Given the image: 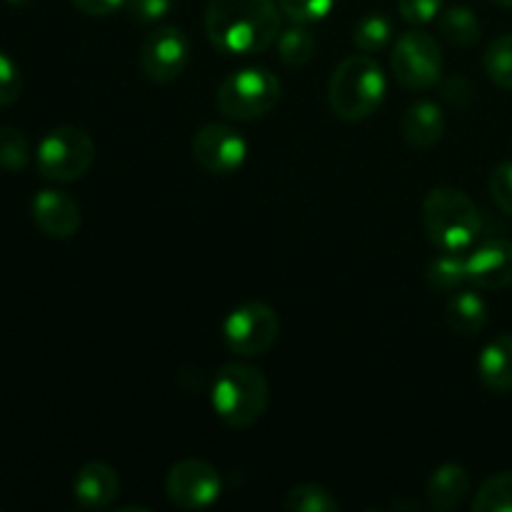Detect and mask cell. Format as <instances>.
I'll return each mask as SVG.
<instances>
[{
  "label": "cell",
  "mask_w": 512,
  "mask_h": 512,
  "mask_svg": "<svg viewBox=\"0 0 512 512\" xmlns=\"http://www.w3.org/2000/svg\"><path fill=\"white\" fill-rule=\"evenodd\" d=\"M280 13L275 0H208L205 35L218 53L248 58L275 45L283 30Z\"/></svg>",
  "instance_id": "cell-1"
},
{
  "label": "cell",
  "mask_w": 512,
  "mask_h": 512,
  "mask_svg": "<svg viewBox=\"0 0 512 512\" xmlns=\"http://www.w3.org/2000/svg\"><path fill=\"white\" fill-rule=\"evenodd\" d=\"M388 93V78L378 60L368 53H355L335 65L328 83V103L345 123H358L378 113Z\"/></svg>",
  "instance_id": "cell-2"
},
{
  "label": "cell",
  "mask_w": 512,
  "mask_h": 512,
  "mask_svg": "<svg viewBox=\"0 0 512 512\" xmlns=\"http://www.w3.org/2000/svg\"><path fill=\"white\" fill-rule=\"evenodd\" d=\"M423 225L435 248L448 250V253H465L478 240L483 218L468 193L443 185L425 195Z\"/></svg>",
  "instance_id": "cell-3"
},
{
  "label": "cell",
  "mask_w": 512,
  "mask_h": 512,
  "mask_svg": "<svg viewBox=\"0 0 512 512\" xmlns=\"http://www.w3.org/2000/svg\"><path fill=\"white\" fill-rule=\"evenodd\" d=\"M213 410L230 428H250L265 415L270 403V385L263 370L248 363H225L210 390Z\"/></svg>",
  "instance_id": "cell-4"
},
{
  "label": "cell",
  "mask_w": 512,
  "mask_h": 512,
  "mask_svg": "<svg viewBox=\"0 0 512 512\" xmlns=\"http://www.w3.org/2000/svg\"><path fill=\"white\" fill-rule=\"evenodd\" d=\"M280 93H283V85L278 75L270 73L268 68L253 65V68H240L230 73L220 83L215 103L225 118L253 123V120L265 118L278 105Z\"/></svg>",
  "instance_id": "cell-5"
},
{
  "label": "cell",
  "mask_w": 512,
  "mask_h": 512,
  "mask_svg": "<svg viewBox=\"0 0 512 512\" xmlns=\"http://www.w3.org/2000/svg\"><path fill=\"white\" fill-rule=\"evenodd\" d=\"M95 163V140L75 125L53 128L35 150V165L45 180L75 183Z\"/></svg>",
  "instance_id": "cell-6"
},
{
  "label": "cell",
  "mask_w": 512,
  "mask_h": 512,
  "mask_svg": "<svg viewBox=\"0 0 512 512\" xmlns=\"http://www.w3.org/2000/svg\"><path fill=\"white\" fill-rule=\"evenodd\" d=\"M395 80L410 90H428L443 78V50L428 30H408L400 35L390 53Z\"/></svg>",
  "instance_id": "cell-7"
},
{
  "label": "cell",
  "mask_w": 512,
  "mask_h": 512,
  "mask_svg": "<svg viewBox=\"0 0 512 512\" xmlns=\"http://www.w3.org/2000/svg\"><path fill=\"white\" fill-rule=\"evenodd\" d=\"M280 318L263 300L238 305L223 323V340L240 358H258L275 345Z\"/></svg>",
  "instance_id": "cell-8"
},
{
  "label": "cell",
  "mask_w": 512,
  "mask_h": 512,
  "mask_svg": "<svg viewBox=\"0 0 512 512\" xmlns=\"http://www.w3.org/2000/svg\"><path fill=\"white\" fill-rule=\"evenodd\" d=\"M165 493L175 508L205 510L218 503L220 493H223V478L208 460H180L165 478Z\"/></svg>",
  "instance_id": "cell-9"
},
{
  "label": "cell",
  "mask_w": 512,
  "mask_h": 512,
  "mask_svg": "<svg viewBox=\"0 0 512 512\" xmlns=\"http://www.w3.org/2000/svg\"><path fill=\"white\" fill-rule=\"evenodd\" d=\"M140 70L150 83L168 85L183 75L190 63V40L175 25H163L145 35L140 45Z\"/></svg>",
  "instance_id": "cell-10"
},
{
  "label": "cell",
  "mask_w": 512,
  "mask_h": 512,
  "mask_svg": "<svg viewBox=\"0 0 512 512\" xmlns=\"http://www.w3.org/2000/svg\"><path fill=\"white\" fill-rule=\"evenodd\" d=\"M190 148L195 163L210 175H233L248 160L245 138L225 123H208L195 130Z\"/></svg>",
  "instance_id": "cell-11"
},
{
  "label": "cell",
  "mask_w": 512,
  "mask_h": 512,
  "mask_svg": "<svg viewBox=\"0 0 512 512\" xmlns=\"http://www.w3.org/2000/svg\"><path fill=\"white\" fill-rule=\"evenodd\" d=\"M30 213H33V223L38 225L40 233L53 240L73 238L83 223L78 200L58 188L38 190L30 203Z\"/></svg>",
  "instance_id": "cell-12"
},
{
  "label": "cell",
  "mask_w": 512,
  "mask_h": 512,
  "mask_svg": "<svg viewBox=\"0 0 512 512\" xmlns=\"http://www.w3.org/2000/svg\"><path fill=\"white\" fill-rule=\"evenodd\" d=\"M468 283L483 290H505L512 285V243L493 238L468 255Z\"/></svg>",
  "instance_id": "cell-13"
},
{
  "label": "cell",
  "mask_w": 512,
  "mask_h": 512,
  "mask_svg": "<svg viewBox=\"0 0 512 512\" xmlns=\"http://www.w3.org/2000/svg\"><path fill=\"white\" fill-rule=\"evenodd\" d=\"M73 495L83 510H108L120 495L118 470L100 460L83 465L73 480Z\"/></svg>",
  "instance_id": "cell-14"
},
{
  "label": "cell",
  "mask_w": 512,
  "mask_h": 512,
  "mask_svg": "<svg viewBox=\"0 0 512 512\" xmlns=\"http://www.w3.org/2000/svg\"><path fill=\"white\" fill-rule=\"evenodd\" d=\"M400 130L410 148L430 150L438 145L445 135V115L438 103L430 100H418L410 105L400 118Z\"/></svg>",
  "instance_id": "cell-15"
},
{
  "label": "cell",
  "mask_w": 512,
  "mask_h": 512,
  "mask_svg": "<svg viewBox=\"0 0 512 512\" xmlns=\"http://www.w3.org/2000/svg\"><path fill=\"white\" fill-rule=\"evenodd\" d=\"M473 480L470 473L458 463H445L430 475L428 480V503L438 512H450L463 505L470 495Z\"/></svg>",
  "instance_id": "cell-16"
},
{
  "label": "cell",
  "mask_w": 512,
  "mask_h": 512,
  "mask_svg": "<svg viewBox=\"0 0 512 512\" xmlns=\"http://www.w3.org/2000/svg\"><path fill=\"white\" fill-rule=\"evenodd\" d=\"M478 378L493 393H512V335L503 333L490 340L478 358Z\"/></svg>",
  "instance_id": "cell-17"
},
{
  "label": "cell",
  "mask_w": 512,
  "mask_h": 512,
  "mask_svg": "<svg viewBox=\"0 0 512 512\" xmlns=\"http://www.w3.org/2000/svg\"><path fill=\"white\" fill-rule=\"evenodd\" d=\"M445 323L458 335H478L488 325V303L475 290H458L445 305Z\"/></svg>",
  "instance_id": "cell-18"
},
{
  "label": "cell",
  "mask_w": 512,
  "mask_h": 512,
  "mask_svg": "<svg viewBox=\"0 0 512 512\" xmlns=\"http://www.w3.org/2000/svg\"><path fill=\"white\" fill-rule=\"evenodd\" d=\"M438 30L450 45L458 48H473L483 38V25L480 18L465 5H453L438 15Z\"/></svg>",
  "instance_id": "cell-19"
},
{
  "label": "cell",
  "mask_w": 512,
  "mask_h": 512,
  "mask_svg": "<svg viewBox=\"0 0 512 512\" xmlns=\"http://www.w3.org/2000/svg\"><path fill=\"white\" fill-rule=\"evenodd\" d=\"M425 280L435 293H458L468 283V258L463 253L440 250L425 270Z\"/></svg>",
  "instance_id": "cell-20"
},
{
  "label": "cell",
  "mask_w": 512,
  "mask_h": 512,
  "mask_svg": "<svg viewBox=\"0 0 512 512\" xmlns=\"http://www.w3.org/2000/svg\"><path fill=\"white\" fill-rule=\"evenodd\" d=\"M390 40H393V20L385 13H380V10L365 13L363 18L355 23L353 43L360 53H380V50L388 48Z\"/></svg>",
  "instance_id": "cell-21"
},
{
  "label": "cell",
  "mask_w": 512,
  "mask_h": 512,
  "mask_svg": "<svg viewBox=\"0 0 512 512\" xmlns=\"http://www.w3.org/2000/svg\"><path fill=\"white\" fill-rule=\"evenodd\" d=\"M278 55L288 68H303L315 55V35L305 25L295 23L278 35Z\"/></svg>",
  "instance_id": "cell-22"
},
{
  "label": "cell",
  "mask_w": 512,
  "mask_h": 512,
  "mask_svg": "<svg viewBox=\"0 0 512 512\" xmlns=\"http://www.w3.org/2000/svg\"><path fill=\"white\" fill-rule=\"evenodd\" d=\"M283 508L290 512H338L340 503L323 485L303 483L285 493Z\"/></svg>",
  "instance_id": "cell-23"
},
{
  "label": "cell",
  "mask_w": 512,
  "mask_h": 512,
  "mask_svg": "<svg viewBox=\"0 0 512 512\" xmlns=\"http://www.w3.org/2000/svg\"><path fill=\"white\" fill-rule=\"evenodd\" d=\"M473 512H512V473L485 480L473 498Z\"/></svg>",
  "instance_id": "cell-24"
},
{
  "label": "cell",
  "mask_w": 512,
  "mask_h": 512,
  "mask_svg": "<svg viewBox=\"0 0 512 512\" xmlns=\"http://www.w3.org/2000/svg\"><path fill=\"white\" fill-rule=\"evenodd\" d=\"M483 68L498 88L512 90V33L500 35L488 45L483 55Z\"/></svg>",
  "instance_id": "cell-25"
},
{
  "label": "cell",
  "mask_w": 512,
  "mask_h": 512,
  "mask_svg": "<svg viewBox=\"0 0 512 512\" xmlns=\"http://www.w3.org/2000/svg\"><path fill=\"white\" fill-rule=\"evenodd\" d=\"M30 163V143L25 133L13 125H0V168L20 173Z\"/></svg>",
  "instance_id": "cell-26"
},
{
  "label": "cell",
  "mask_w": 512,
  "mask_h": 512,
  "mask_svg": "<svg viewBox=\"0 0 512 512\" xmlns=\"http://www.w3.org/2000/svg\"><path fill=\"white\" fill-rule=\"evenodd\" d=\"M335 3H338V0H278L280 10H283L293 23L300 25H310L328 18L330 10L335 8Z\"/></svg>",
  "instance_id": "cell-27"
},
{
  "label": "cell",
  "mask_w": 512,
  "mask_h": 512,
  "mask_svg": "<svg viewBox=\"0 0 512 512\" xmlns=\"http://www.w3.org/2000/svg\"><path fill=\"white\" fill-rule=\"evenodd\" d=\"M398 13L410 25H428L443 13V0H398Z\"/></svg>",
  "instance_id": "cell-28"
},
{
  "label": "cell",
  "mask_w": 512,
  "mask_h": 512,
  "mask_svg": "<svg viewBox=\"0 0 512 512\" xmlns=\"http://www.w3.org/2000/svg\"><path fill=\"white\" fill-rule=\"evenodd\" d=\"M20 90H23V75H20V68L15 65L13 58L0 53V108L13 105L15 100L20 98Z\"/></svg>",
  "instance_id": "cell-29"
},
{
  "label": "cell",
  "mask_w": 512,
  "mask_h": 512,
  "mask_svg": "<svg viewBox=\"0 0 512 512\" xmlns=\"http://www.w3.org/2000/svg\"><path fill=\"white\" fill-rule=\"evenodd\" d=\"M488 188H490V195H493L495 205H498L503 213L512 215V160H508V163H500L498 168L490 173Z\"/></svg>",
  "instance_id": "cell-30"
},
{
  "label": "cell",
  "mask_w": 512,
  "mask_h": 512,
  "mask_svg": "<svg viewBox=\"0 0 512 512\" xmlns=\"http://www.w3.org/2000/svg\"><path fill=\"white\" fill-rule=\"evenodd\" d=\"M125 8L138 23H160L173 10V0H128Z\"/></svg>",
  "instance_id": "cell-31"
},
{
  "label": "cell",
  "mask_w": 512,
  "mask_h": 512,
  "mask_svg": "<svg viewBox=\"0 0 512 512\" xmlns=\"http://www.w3.org/2000/svg\"><path fill=\"white\" fill-rule=\"evenodd\" d=\"M70 3H73L83 15H90V18H105V15L118 13L128 0H70Z\"/></svg>",
  "instance_id": "cell-32"
},
{
  "label": "cell",
  "mask_w": 512,
  "mask_h": 512,
  "mask_svg": "<svg viewBox=\"0 0 512 512\" xmlns=\"http://www.w3.org/2000/svg\"><path fill=\"white\" fill-rule=\"evenodd\" d=\"M443 95L453 105H465L470 103V98H473V85H470L465 78H450L448 83L443 85Z\"/></svg>",
  "instance_id": "cell-33"
},
{
  "label": "cell",
  "mask_w": 512,
  "mask_h": 512,
  "mask_svg": "<svg viewBox=\"0 0 512 512\" xmlns=\"http://www.w3.org/2000/svg\"><path fill=\"white\" fill-rule=\"evenodd\" d=\"M493 5H500V8H512V0H490Z\"/></svg>",
  "instance_id": "cell-34"
},
{
  "label": "cell",
  "mask_w": 512,
  "mask_h": 512,
  "mask_svg": "<svg viewBox=\"0 0 512 512\" xmlns=\"http://www.w3.org/2000/svg\"><path fill=\"white\" fill-rule=\"evenodd\" d=\"M8 3H13V5H25V3H30V0H8Z\"/></svg>",
  "instance_id": "cell-35"
}]
</instances>
